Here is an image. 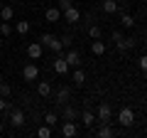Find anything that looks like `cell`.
I'll return each instance as SVG.
<instances>
[{
	"mask_svg": "<svg viewBox=\"0 0 147 138\" xmlns=\"http://www.w3.org/2000/svg\"><path fill=\"white\" fill-rule=\"evenodd\" d=\"M42 52H44V47L39 42H32L30 47H27V57H30V59H39V57H42Z\"/></svg>",
	"mask_w": 147,
	"mask_h": 138,
	"instance_id": "cell-12",
	"label": "cell"
},
{
	"mask_svg": "<svg viewBox=\"0 0 147 138\" xmlns=\"http://www.w3.org/2000/svg\"><path fill=\"white\" fill-rule=\"evenodd\" d=\"M59 40L64 42V47H71V42H74V37H71V35H64V37H59Z\"/></svg>",
	"mask_w": 147,
	"mask_h": 138,
	"instance_id": "cell-32",
	"label": "cell"
},
{
	"mask_svg": "<svg viewBox=\"0 0 147 138\" xmlns=\"http://www.w3.org/2000/svg\"><path fill=\"white\" fill-rule=\"evenodd\" d=\"M145 49H147V40H145Z\"/></svg>",
	"mask_w": 147,
	"mask_h": 138,
	"instance_id": "cell-37",
	"label": "cell"
},
{
	"mask_svg": "<svg viewBox=\"0 0 147 138\" xmlns=\"http://www.w3.org/2000/svg\"><path fill=\"white\" fill-rule=\"evenodd\" d=\"M12 17H15V10H12L10 5H5L3 10H0V20H3V22H10Z\"/></svg>",
	"mask_w": 147,
	"mask_h": 138,
	"instance_id": "cell-21",
	"label": "cell"
},
{
	"mask_svg": "<svg viewBox=\"0 0 147 138\" xmlns=\"http://www.w3.org/2000/svg\"><path fill=\"white\" fill-rule=\"evenodd\" d=\"M79 133V126L74 121H61V136H66V138H74Z\"/></svg>",
	"mask_w": 147,
	"mask_h": 138,
	"instance_id": "cell-8",
	"label": "cell"
},
{
	"mask_svg": "<svg viewBox=\"0 0 147 138\" xmlns=\"http://www.w3.org/2000/svg\"><path fill=\"white\" fill-rule=\"evenodd\" d=\"M100 8H103L105 15H115V12L120 10V3H115V0H103V3H100Z\"/></svg>",
	"mask_w": 147,
	"mask_h": 138,
	"instance_id": "cell-11",
	"label": "cell"
},
{
	"mask_svg": "<svg viewBox=\"0 0 147 138\" xmlns=\"http://www.w3.org/2000/svg\"><path fill=\"white\" fill-rule=\"evenodd\" d=\"M39 44H42V47H49L52 52H57V54H61V52H64V42L57 37V35H49V32L39 37Z\"/></svg>",
	"mask_w": 147,
	"mask_h": 138,
	"instance_id": "cell-1",
	"label": "cell"
},
{
	"mask_svg": "<svg viewBox=\"0 0 147 138\" xmlns=\"http://www.w3.org/2000/svg\"><path fill=\"white\" fill-rule=\"evenodd\" d=\"M100 35H103V30H100L98 25H91L88 27V37L91 40H100Z\"/></svg>",
	"mask_w": 147,
	"mask_h": 138,
	"instance_id": "cell-25",
	"label": "cell"
},
{
	"mask_svg": "<svg viewBox=\"0 0 147 138\" xmlns=\"http://www.w3.org/2000/svg\"><path fill=\"white\" fill-rule=\"evenodd\" d=\"M120 22H123V27H127V30H130V27L135 25V17H132V15H127V12H123V10H120Z\"/></svg>",
	"mask_w": 147,
	"mask_h": 138,
	"instance_id": "cell-22",
	"label": "cell"
},
{
	"mask_svg": "<svg viewBox=\"0 0 147 138\" xmlns=\"http://www.w3.org/2000/svg\"><path fill=\"white\" fill-rule=\"evenodd\" d=\"M3 131H5V123H3V121H0V136H3Z\"/></svg>",
	"mask_w": 147,
	"mask_h": 138,
	"instance_id": "cell-34",
	"label": "cell"
},
{
	"mask_svg": "<svg viewBox=\"0 0 147 138\" xmlns=\"http://www.w3.org/2000/svg\"><path fill=\"white\" fill-rule=\"evenodd\" d=\"M96 136H98V138H110V136H115V131H113V128H110L108 123H103V126H100L98 131H96Z\"/></svg>",
	"mask_w": 147,
	"mask_h": 138,
	"instance_id": "cell-19",
	"label": "cell"
},
{
	"mask_svg": "<svg viewBox=\"0 0 147 138\" xmlns=\"http://www.w3.org/2000/svg\"><path fill=\"white\" fill-rule=\"evenodd\" d=\"M37 94L42 96V99L52 96V84H49V81H39V84H37Z\"/></svg>",
	"mask_w": 147,
	"mask_h": 138,
	"instance_id": "cell-16",
	"label": "cell"
},
{
	"mask_svg": "<svg viewBox=\"0 0 147 138\" xmlns=\"http://www.w3.org/2000/svg\"><path fill=\"white\" fill-rule=\"evenodd\" d=\"M91 52H93L96 57H100V54H105V52H108V44H105V42H100V40H96V42L91 44Z\"/></svg>",
	"mask_w": 147,
	"mask_h": 138,
	"instance_id": "cell-17",
	"label": "cell"
},
{
	"mask_svg": "<svg viewBox=\"0 0 147 138\" xmlns=\"http://www.w3.org/2000/svg\"><path fill=\"white\" fill-rule=\"evenodd\" d=\"M115 3H120V5H125V0H115Z\"/></svg>",
	"mask_w": 147,
	"mask_h": 138,
	"instance_id": "cell-35",
	"label": "cell"
},
{
	"mask_svg": "<svg viewBox=\"0 0 147 138\" xmlns=\"http://www.w3.org/2000/svg\"><path fill=\"white\" fill-rule=\"evenodd\" d=\"M137 67H140L142 72L147 74V54H140V59H137Z\"/></svg>",
	"mask_w": 147,
	"mask_h": 138,
	"instance_id": "cell-30",
	"label": "cell"
},
{
	"mask_svg": "<svg viewBox=\"0 0 147 138\" xmlns=\"http://www.w3.org/2000/svg\"><path fill=\"white\" fill-rule=\"evenodd\" d=\"M118 123H120L123 128L132 126V123H135V111H132L130 106H123L120 111H118Z\"/></svg>",
	"mask_w": 147,
	"mask_h": 138,
	"instance_id": "cell-2",
	"label": "cell"
},
{
	"mask_svg": "<svg viewBox=\"0 0 147 138\" xmlns=\"http://www.w3.org/2000/svg\"><path fill=\"white\" fill-rule=\"evenodd\" d=\"M22 79H25V81H37V79H39V69H37V64H25V67H22Z\"/></svg>",
	"mask_w": 147,
	"mask_h": 138,
	"instance_id": "cell-4",
	"label": "cell"
},
{
	"mask_svg": "<svg viewBox=\"0 0 147 138\" xmlns=\"http://www.w3.org/2000/svg\"><path fill=\"white\" fill-rule=\"evenodd\" d=\"M54 99H57V104L59 106H64V104H69V99H71V89L69 86H61V89L54 94Z\"/></svg>",
	"mask_w": 147,
	"mask_h": 138,
	"instance_id": "cell-9",
	"label": "cell"
},
{
	"mask_svg": "<svg viewBox=\"0 0 147 138\" xmlns=\"http://www.w3.org/2000/svg\"><path fill=\"white\" fill-rule=\"evenodd\" d=\"M61 17H64V22L74 25V22H79V20H81V10H79L76 5H71L69 10H64V12H61Z\"/></svg>",
	"mask_w": 147,
	"mask_h": 138,
	"instance_id": "cell-5",
	"label": "cell"
},
{
	"mask_svg": "<svg viewBox=\"0 0 147 138\" xmlns=\"http://www.w3.org/2000/svg\"><path fill=\"white\" fill-rule=\"evenodd\" d=\"M44 20L47 22H59L61 20V10H59V8H47V10H44Z\"/></svg>",
	"mask_w": 147,
	"mask_h": 138,
	"instance_id": "cell-13",
	"label": "cell"
},
{
	"mask_svg": "<svg viewBox=\"0 0 147 138\" xmlns=\"http://www.w3.org/2000/svg\"><path fill=\"white\" fill-rule=\"evenodd\" d=\"M71 79H74V84H76V86H84V84H86V72L76 67V72L71 74Z\"/></svg>",
	"mask_w": 147,
	"mask_h": 138,
	"instance_id": "cell-18",
	"label": "cell"
},
{
	"mask_svg": "<svg viewBox=\"0 0 147 138\" xmlns=\"http://www.w3.org/2000/svg\"><path fill=\"white\" fill-rule=\"evenodd\" d=\"M37 136H39V138H49V136H52V126H47V123H44V126H39Z\"/></svg>",
	"mask_w": 147,
	"mask_h": 138,
	"instance_id": "cell-27",
	"label": "cell"
},
{
	"mask_svg": "<svg viewBox=\"0 0 147 138\" xmlns=\"http://www.w3.org/2000/svg\"><path fill=\"white\" fill-rule=\"evenodd\" d=\"M10 94H12L10 84H7V81H0V96H10Z\"/></svg>",
	"mask_w": 147,
	"mask_h": 138,
	"instance_id": "cell-29",
	"label": "cell"
},
{
	"mask_svg": "<svg viewBox=\"0 0 147 138\" xmlns=\"http://www.w3.org/2000/svg\"><path fill=\"white\" fill-rule=\"evenodd\" d=\"M115 47H118V52H127V49L135 47V37H123V40H118Z\"/></svg>",
	"mask_w": 147,
	"mask_h": 138,
	"instance_id": "cell-14",
	"label": "cell"
},
{
	"mask_svg": "<svg viewBox=\"0 0 147 138\" xmlns=\"http://www.w3.org/2000/svg\"><path fill=\"white\" fill-rule=\"evenodd\" d=\"M52 69H54V74H59V77H66L69 74V62L64 57H57L52 62Z\"/></svg>",
	"mask_w": 147,
	"mask_h": 138,
	"instance_id": "cell-6",
	"label": "cell"
},
{
	"mask_svg": "<svg viewBox=\"0 0 147 138\" xmlns=\"http://www.w3.org/2000/svg\"><path fill=\"white\" fill-rule=\"evenodd\" d=\"M3 40H5V37H3V35H0V47H3Z\"/></svg>",
	"mask_w": 147,
	"mask_h": 138,
	"instance_id": "cell-36",
	"label": "cell"
},
{
	"mask_svg": "<svg viewBox=\"0 0 147 138\" xmlns=\"http://www.w3.org/2000/svg\"><path fill=\"white\" fill-rule=\"evenodd\" d=\"M76 116H79V111L74 106H69V104H64V113H61V121H76Z\"/></svg>",
	"mask_w": 147,
	"mask_h": 138,
	"instance_id": "cell-15",
	"label": "cell"
},
{
	"mask_svg": "<svg viewBox=\"0 0 147 138\" xmlns=\"http://www.w3.org/2000/svg\"><path fill=\"white\" fill-rule=\"evenodd\" d=\"M10 32H12V25H10V22H3V20H0V35H3V37H7Z\"/></svg>",
	"mask_w": 147,
	"mask_h": 138,
	"instance_id": "cell-28",
	"label": "cell"
},
{
	"mask_svg": "<svg viewBox=\"0 0 147 138\" xmlns=\"http://www.w3.org/2000/svg\"><path fill=\"white\" fill-rule=\"evenodd\" d=\"M15 32H17V35H27V32H30V22H27V20L17 22V25H15Z\"/></svg>",
	"mask_w": 147,
	"mask_h": 138,
	"instance_id": "cell-24",
	"label": "cell"
},
{
	"mask_svg": "<svg viewBox=\"0 0 147 138\" xmlns=\"http://www.w3.org/2000/svg\"><path fill=\"white\" fill-rule=\"evenodd\" d=\"M96 118H98L100 123H108L110 118H113V109H110V104H108V101H100L98 111H96Z\"/></svg>",
	"mask_w": 147,
	"mask_h": 138,
	"instance_id": "cell-3",
	"label": "cell"
},
{
	"mask_svg": "<svg viewBox=\"0 0 147 138\" xmlns=\"http://www.w3.org/2000/svg\"><path fill=\"white\" fill-rule=\"evenodd\" d=\"M71 5H74V0H59V5H57V8H59L61 12H64V10H69Z\"/></svg>",
	"mask_w": 147,
	"mask_h": 138,
	"instance_id": "cell-31",
	"label": "cell"
},
{
	"mask_svg": "<svg viewBox=\"0 0 147 138\" xmlns=\"http://www.w3.org/2000/svg\"><path fill=\"white\" fill-rule=\"evenodd\" d=\"M64 59L69 62V67H81V52L79 49H69Z\"/></svg>",
	"mask_w": 147,
	"mask_h": 138,
	"instance_id": "cell-10",
	"label": "cell"
},
{
	"mask_svg": "<svg viewBox=\"0 0 147 138\" xmlns=\"http://www.w3.org/2000/svg\"><path fill=\"white\" fill-rule=\"evenodd\" d=\"M44 123H47V126H57V123H59V116H57V113H54V111H47V113H44Z\"/></svg>",
	"mask_w": 147,
	"mask_h": 138,
	"instance_id": "cell-23",
	"label": "cell"
},
{
	"mask_svg": "<svg viewBox=\"0 0 147 138\" xmlns=\"http://www.w3.org/2000/svg\"><path fill=\"white\" fill-rule=\"evenodd\" d=\"M110 40H113V42H118V40H123V35H120V32L115 30V32H113V35H110Z\"/></svg>",
	"mask_w": 147,
	"mask_h": 138,
	"instance_id": "cell-33",
	"label": "cell"
},
{
	"mask_svg": "<svg viewBox=\"0 0 147 138\" xmlns=\"http://www.w3.org/2000/svg\"><path fill=\"white\" fill-rule=\"evenodd\" d=\"M81 121H84V126H86V128H91L96 121H98V118H96V113H91V111H84V113H81Z\"/></svg>",
	"mask_w": 147,
	"mask_h": 138,
	"instance_id": "cell-20",
	"label": "cell"
},
{
	"mask_svg": "<svg viewBox=\"0 0 147 138\" xmlns=\"http://www.w3.org/2000/svg\"><path fill=\"white\" fill-rule=\"evenodd\" d=\"M10 109H12V101H7V96H0V111L10 113Z\"/></svg>",
	"mask_w": 147,
	"mask_h": 138,
	"instance_id": "cell-26",
	"label": "cell"
},
{
	"mask_svg": "<svg viewBox=\"0 0 147 138\" xmlns=\"http://www.w3.org/2000/svg\"><path fill=\"white\" fill-rule=\"evenodd\" d=\"M7 118H10V123H12L15 128L25 126V111H22V109H15V106H12V109H10V116H7Z\"/></svg>",
	"mask_w": 147,
	"mask_h": 138,
	"instance_id": "cell-7",
	"label": "cell"
}]
</instances>
